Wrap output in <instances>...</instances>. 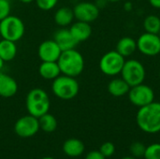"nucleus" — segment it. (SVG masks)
I'll return each mask as SVG.
<instances>
[{
  "label": "nucleus",
  "mask_w": 160,
  "mask_h": 159,
  "mask_svg": "<svg viewBox=\"0 0 160 159\" xmlns=\"http://www.w3.org/2000/svg\"><path fill=\"white\" fill-rule=\"evenodd\" d=\"M136 123L141 130L148 134L160 132V102L152 103L139 108Z\"/></svg>",
  "instance_id": "nucleus-1"
},
{
  "label": "nucleus",
  "mask_w": 160,
  "mask_h": 159,
  "mask_svg": "<svg viewBox=\"0 0 160 159\" xmlns=\"http://www.w3.org/2000/svg\"><path fill=\"white\" fill-rule=\"evenodd\" d=\"M61 74L69 77H78L84 69V58L76 49L63 51L57 60Z\"/></svg>",
  "instance_id": "nucleus-2"
},
{
  "label": "nucleus",
  "mask_w": 160,
  "mask_h": 159,
  "mask_svg": "<svg viewBox=\"0 0 160 159\" xmlns=\"http://www.w3.org/2000/svg\"><path fill=\"white\" fill-rule=\"evenodd\" d=\"M50 106L51 102L49 95L43 89L34 88L27 93L25 107L28 114L39 118L41 115L49 112Z\"/></svg>",
  "instance_id": "nucleus-3"
},
{
  "label": "nucleus",
  "mask_w": 160,
  "mask_h": 159,
  "mask_svg": "<svg viewBox=\"0 0 160 159\" xmlns=\"http://www.w3.org/2000/svg\"><path fill=\"white\" fill-rule=\"evenodd\" d=\"M80 85L76 78L61 74L52 81V91L53 95L62 100L73 99L79 93Z\"/></svg>",
  "instance_id": "nucleus-4"
},
{
  "label": "nucleus",
  "mask_w": 160,
  "mask_h": 159,
  "mask_svg": "<svg viewBox=\"0 0 160 159\" xmlns=\"http://www.w3.org/2000/svg\"><path fill=\"white\" fill-rule=\"evenodd\" d=\"M25 32V26L21 18L15 15H8L0 21V36L3 39L14 42L22 38Z\"/></svg>",
  "instance_id": "nucleus-5"
},
{
  "label": "nucleus",
  "mask_w": 160,
  "mask_h": 159,
  "mask_svg": "<svg viewBox=\"0 0 160 159\" xmlns=\"http://www.w3.org/2000/svg\"><path fill=\"white\" fill-rule=\"evenodd\" d=\"M120 74L128 84L132 87L143 83L146 77V70L142 63L137 59H128L126 60Z\"/></svg>",
  "instance_id": "nucleus-6"
},
{
  "label": "nucleus",
  "mask_w": 160,
  "mask_h": 159,
  "mask_svg": "<svg viewBox=\"0 0 160 159\" xmlns=\"http://www.w3.org/2000/svg\"><path fill=\"white\" fill-rule=\"evenodd\" d=\"M126 59L117 51H110L99 60V69L107 76H116L121 73Z\"/></svg>",
  "instance_id": "nucleus-7"
},
{
  "label": "nucleus",
  "mask_w": 160,
  "mask_h": 159,
  "mask_svg": "<svg viewBox=\"0 0 160 159\" xmlns=\"http://www.w3.org/2000/svg\"><path fill=\"white\" fill-rule=\"evenodd\" d=\"M128 96L131 104L138 108H142L155 101L154 90L144 83L130 87Z\"/></svg>",
  "instance_id": "nucleus-8"
},
{
  "label": "nucleus",
  "mask_w": 160,
  "mask_h": 159,
  "mask_svg": "<svg viewBox=\"0 0 160 159\" xmlns=\"http://www.w3.org/2000/svg\"><path fill=\"white\" fill-rule=\"evenodd\" d=\"M137 50L143 55L153 57L160 53V37L158 34L144 32L136 40Z\"/></svg>",
  "instance_id": "nucleus-9"
},
{
  "label": "nucleus",
  "mask_w": 160,
  "mask_h": 159,
  "mask_svg": "<svg viewBox=\"0 0 160 159\" xmlns=\"http://www.w3.org/2000/svg\"><path fill=\"white\" fill-rule=\"evenodd\" d=\"M38 118L30 114L19 118L14 125V132L21 138L33 137L38 132Z\"/></svg>",
  "instance_id": "nucleus-10"
},
{
  "label": "nucleus",
  "mask_w": 160,
  "mask_h": 159,
  "mask_svg": "<svg viewBox=\"0 0 160 159\" xmlns=\"http://www.w3.org/2000/svg\"><path fill=\"white\" fill-rule=\"evenodd\" d=\"M73 13L77 21H82L85 22H92L96 21L99 15V8L95 3L92 2H80L74 6Z\"/></svg>",
  "instance_id": "nucleus-11"
},
{
  "label": "nucleus",
  "mask_w": 160,
  "mask_h": 159,
  "mask_svg": "<svg viewBox=\"0 0 160 159\" xmlns=\"http://www.w3.org/2000/svg\"><path fill=\"white\" fill-rule=\"evenodd\" d=\"M62 50L53 39H47L41 42L38 48V55L42 62H57Z\"/></svg>",
  "instance_id": "nucleus-12"
},
{
  "label": "nucleus",
  "mask_w": 160,
  "mask_h": 159,
  "mask_svg": "<svg viewBox=\"0 0 160 159\" xmlns=\"http://www.w3.org/2000/svg\"><path fill=\"white\" fill-rule=\"evenodd\" d=\"M53 40L57 43V45L60 47V49L63 51L75 49L78 42L73 37L72 34L69 31V28L68 27H61L58 29L53 36Z\"/></svg>",
  "instance_id": "nucleus-13"
},
{
  "label": "nucleus",
  "mask_w": 160,
  "mask_h": 159,
  "mask_svg": "<svg viewBox=\"0 0 160 159\" xmlns=\"http://www.w3.org/2000/svg\"><path fill=\"white\" fill-rule=\"evenodd\" d=\"M18 92V83L14 78L7 73L0 72V97L9 98Z\"/></svg>",
  "instance_id": "nucleus-14"
},
{
  "label": "nucleus",
  "mask_w": 160,
  "mask_h": 159,
  "mask_svg": "<svg viewBox=\"0 0 160 159\" xmlns=\"http://www.w3.org/2000/svg\"><path fill=\"white\" fill-rule=\"evenodd\" d=\"M69 31L72 34L75 40L80 43L87 40L92 35V26L89 22L77 21L72 22L69 27Z\"/></svg>",
  "instance_id": "nucleus-15"
},
{
  "label": "nucleus",
  "mask_w": 160,
  "mask_h": 159,
  "mask_svg": "<svg viewBox=\"0 0 160 159\" xmlns=\"http://www.w3.org/2000/svg\"><path fill=\"white\" fill-rule=\"evenodd\" d=\"M84 144L83 142L75 138H71L67 140L63 144V152L66 156L70 157H81L84 152Z\"/></svg>",
  "instance_id": "nucleus-16"
},
{
  "label": "nucleus",
  "mask_w": 160,
  "mask_h": 159,
  "mask_svg": "<svg viewBox=\"0 0 160 159\" xmlns=\"http://www.w3.org/2000/svg\"><path fill=\"white\" fill-rule=\"evenodd\" d=\"M40 77L47 81H53L61 75V70L57 62H42L38 67Z\"/></svg>",
  "instance_id": "nucleus-17"
},
{
  "label": "nucleus",
  "mask_w": 160,
  "mask_h": 159,
  "mask_svg": "<svg viewBox=\"0 0 160 159\" xmlns=\"http://www.w3.org/2000/svg\"><path fill=\"white\" fill-rule=\"evenodd\" d=\"M54 22L60 27H68L73 22L75 17L73 9L69 7H61L54 13Z\"/></svg>",
  "instance_id": "nucleus-18"
},
{
  "label": "nucleus",
  "mask_w": 160,
  "mask_h": 159,
  "mask_svg": "<svg viewBox=\"0 0 160 159\" xmlns=\"http://www.w3.org/2000/svg\"><path fill=\"white\" fill-rule=\"evenodd\" d=\"M129 89L130 86L122 77L112 79L108 84V92L115 97H121L128 95Z\"/></svg>",
  "instance_id": "nucleus-19"
},
{
  "label": "nucleus",
  "mask_w": 160,
  "mask_h": 159,
  "mask_svg": "<svg viewBox=\"0 0 160 159\" xmlns=\"http://www.w3.org/2000/svg\"><path fill=\"white\" fill-rule=\"evenodd\" d=\"M115 51H117L125 58L129 57L137 51V42L130 37H124L118 40Z\"/></svg>",
  "instance_id": "nucleus-20"
},
{
  "label": "nucleus",
  "mask_w": 160,
  "mask_h": 159,
  "mask_svg": "<svg viewBox=\"0 0 160 159\" xmlns=\"http://www.w3.org/2000/svg\"><path fill=\"white\" fill-rule=\"evenodd\" d=\"M17 54V45L16 42L8 40V39H1L0 40V57L3 61L9 62L12 61Z\"/></svg>",
  "instance_id": "nucleus-21"
},
{
  "label": "nucleus",
  "mask_w": 160,
  "mask_h": 159,
  "mask_svg": "<svg viewBox=\"0 0 160 159\" xmlns=\"http://www.w3.org/2000/svg\"><path fill=\"white\" fill-rule=\"evenodd\" d=\"M38 124H39V129H41L46 133H52L55 131V129L57 128L56 118L49 112L41 115L38 118Z\"/></svg>",
  "instance_id": "nucleus-22"
},
{
  "label": "nucleus",
  "mask_w": 160,
  "mask_h": 159,
  "mask_svg": "<svg viewBox=\"0 0 160 159\" xmlns=\"http://www.w3.org/2000/svg\"><path fill=\"white\" fill-rule=\"evenodd\" d=\"M142 25L145 32L152 33V34H159L160 18L158 15L150 14L144 18Z\"/></svg>",
  "instance_id": "nucleus-23"
},
{
  "label": "nucleus",
  "mask_w": 160,
  "mask_h": 159,
  "mask_svg": "<svg viewBox=\"0 0 160 159\" xmlns=\"http://www.w3.org/2000/svg\"><path fill=\"white\" fill-rule=\"evenodd\" d=\"M144 159H160V143H152L146 146Z\"/></svg>",
  "instance_id": "nucleus-24"
},
{
  "label": "nucleus",
  "mask_w": 160,
  "mask_h": 159,
  "mask_svg": "<svg viewBox=\"0 0 160 159\" xmlns=\"http://www.w3.org/2000/svg\"><path fill=\"white\" fill-rule=\"evenodd\" d=\"M145 149H146V146L142 142H135L129 146V152L131 156L137 159L143 157Z\"/></svg>",
  "instance_id": "nucleus-25"
},
{
  "label": "nucleus",
  "mask_w": 160,
  "mask_h": 159,
  "mask_svg": "<svg viewBox=\"0 0 160 159\" xmlns=\"http://www.w3.org/2000/svg\"><path fill=\"white\" fill-rule=\"evenodd\" d=\"M38 8L44 11H49L55 7L58 3V0H35Z\"/></svg>",
  "instance_id": "nucleus-26"
},
{
  "label": "nucleus",
  "mask_w": 160,
  "mask_h": 159,
  "mask_svg": "<svg viewBox=\"0 0 160 159\" xmlns=\"http://www.w3.org/2000/svg\"><path fill=\"white\" fill-rule=\"evenodd\" d=\"M99 152L107 158V157H111L113 156V154L115 153V146L112 142H104L100 148H99Z\"/></svg>",
  "instance_id": "nucleus-27"
},
{
  "label": "nucleus",
  "mask_w": 160,
  "mask_h": 159,
  "mask_svg": "<svg viewBox=\"0 0 160 159\" xmlns=\"http://www.w3.org/2000/svg\"><path fill=\"white\" fill-rule=\"evenodd\" d=\"M11 5L9 0H0V21L10 15Z\"/></svg>",
  "instance_id": "nucleus-28"
},
{
  "label": "nucleus",
  "mask_w": 160,
  "mask_h": 159,
  "mask_svg": "<svg viewBox=\"0 0 160 159\" xmlns=\"http://www.w3.org/2000/svg\"><path fill=\"white\" fill-rule=\"evenodd\" d=\"M84 159H106V157L98 151H91L89 152Z\"/></svg>",
  "instance_id": "nucleus-29"
},
{
  "label": "nucleus",
  "mask_w": 160,
  "mask_h": 159,
  "mask_svg": "<svg viewBox=\"0 0 160 159\" xmlns=\"http://www.w3.org/2000/svg\"><path fill=\"white\" fill-rule=\"evenodd\" d=\"M108 3H109V2H108L107 0H97L95 4H96L97 7L100 9V8H103Z\"/></svg>",
  "instance_id": "nucleus-30"
},
{
  "label": "nucleus",
  "mask_w": 160,
  "mask_h": 159,
  "mask_svg": "<svg viewBox=\"0 0 160 159\" xmlns=\"http://www.w3.org/2000/svg\"><path fill=\"white\" fill-rule=\"evenodd\" d=\"M149 3L153 7L160 9V0H149Z\"/></svg>",
  "instance_id": "nucleus-31"
},
{
  "label": "nucleus",
  "mask_w": 160,
  "mask_h": 159,
  "mask_svg": "<svg viewBox=\"0 0 160 159\" xmlns=\"http://www.w3.org/2000/svg\"><path fill=\"white\" fill-rule=\"evenodd\" d=\"M124 7H125V10L126 11H131L132 8H133V5L131 2H126L124 4Z\"/></svg>",
  "instance_id": "nucleus-32"
},
{
  "label": "nucleus",
  "mask_w": 160,
  "mask_h": 159,
  "mask_svg": "<svg viewBox=\"0 0 160 159\" xmlns=\"http://www.w3.org/2000/svg\"><path fill=\"white\" fill-rule=\"evenodd\" d=\"M4 65H5V62H4L3 59L0 57V72L2 71V69H3V67H4Z\"/></svg>",
  "instance_id": "nucleus-33"
},
{
  "label": "nucleus",
  "mask_w": 160,
  "mask_h": 159,
  "mask_svg": "<svg viewBox=\"0 0 160 159\" xmlns=\"http://www.w3.org/2000/svg\"><path fill=\"white\" fill-rule=\"evenodd\" d=\"M20 2H22V3H23V4H29V3H32V2H34L35 0H19Z\"/></svg>",
  "instance_id": "nucleus-34"
},
{
  "label": "nucleus",
  "mask_w": 160,
  "mask_h": 159,
  "mask_svg": "<svg viewBox=\"0 0 160 159\" xmlns=\"http://www.w3.org/2000/svg\"><path fill=\"white\" fill-rule=\"evenodd\" d=\"M109 3H116V2H120L122 0H107Z\"/></svg>",
  "instance_id": "nucleus-35"
},
{
  "label": "nucleus",
  "mask_w": 160,
  "mask_h": 159,
  "mask_svg": "<svg viewBox=\"0 0 160 159\" xmlns=\"http://www.w3.org/2000/svg\"><path fill=\"white\" fill-rule=\"evenodd\" d=\"M121 159H137V158H135L134 157L130 156V157H123V158H121Z\"/></svg>",
  "instance_id": "nucleus-36"
},
{
  "label": "nucleus",
  "mask_w": 160,
  "mask_h": 159,
  "mask_svg": "<svg viewBox=\"0 0 160 159\" xmlns=\"http://www.w3.org/2000/svg\"><path fill=\"white\" fill-rule=\"evenodd\" d=\"M41 159H54V158H52V157H43V158H41Z\"/></svg>",
  "instance_id": "nucleus-37"
},
{
  "label": "nucleus",
  "mask_w": 160,
  "mask_h": 159,
  "mask_svg": "<svg viewBox=\"0 0 160 159\" xmlns=\"http://www.w3.org/2000/svg\"><path fill=\"white\" fill-rule=\"evenodd\" d=\"M1 39H2V37H1V36H0V40H1Z\"/></svg>",
  "instance_id": "nucleus-38"
},
{
  "label": "nucleus",
  "mask_w": 160,
  "mask_h": 159,
  "mask_svg": "<svg viewBox=\"0 0 160 159\" xmlns=\"http://www.w3.org/2000/svg\"><path fill=\"white\" fill-rule=\"evenodd\" d=\"M159 78H160V70H159Z\"/></svg>",
  "instance_id": "nucleus-39"
},
{
  "label": "nucleus",
  "mask_w": 160,
  "mask_h": 159,
  "mask_svg": "<svg viewBox=\"0 0 160 159\" xmlns=\"http://www.w3.org/2000/svg\"><path fill=\"white\" fill-rule=\"evenodd\" d=\"M158 35H159V37H160V32H159V34H158Z\"/></svg>",
  "instance_id": "nucleus-40"
}]
</instances>
